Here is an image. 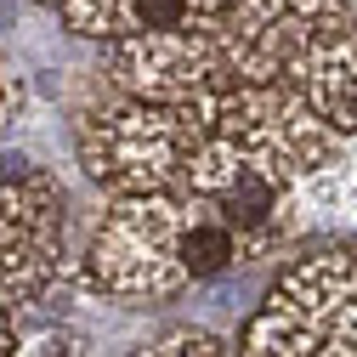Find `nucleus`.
I'll list each match as a JSON object with an SVG mask.
<instances>
[{
    "mask_svg": "<svg viewBox=\"0 0 357 357\" xmlns=\"http://www.w3.org/2000/svg\"><path fill=\"white\" fill-rule=\"evenodd\" d=\"M238 266V244L193 193L108 199L85 244L79 284L108 301H170Z\"/></svg>",
    "mask_w": 357,
    "mask_h": 357,
    "instance_id": "obj_1",
    "label": "nucleus"
},
{
    "mask_svg": "<svg viewBox=\"0 0 357 357\" xmlns=\"http://www.w3.org/2000/svg\"><path fill=\"white\" fill-rule=\"evenodd\" d=\"M204 137H210V97L137 102L114 91L79 119V165L108 199L176 193Z\"/></svg>",
    "mask_w": 357,
    "mask_h": 357,
    "instance_id": "obj_2",
    "label": "nucleus"
},
{
    "mask_svg": "<svg viewBox=\"0 0 357 357\" xmlns=\"http://www.w3.org/2000/svg\"><path fill=\"white\" fill-rule=\"evenodd\" d=\"M176 193H193L233 233L238 266L278 255L301 233V176L266 148L233 137V130H215V125L199 142V153L188 159V176Z\"/></svg>",
    "mask_w": 357,
    "mask_h": 357,
    "instance_id": "obj_3",
    "label": "nucleus"
},
{
    "mask_svg": "<svg viewBox=\"0 0 357 357\" xmlns=\"http://www.w3.org/2000/svg\"><path fill=\"white\" fill-rule=\"evenodd\" d=\"M238 357H357V244H324L284 266Z\"/></svg>",
    "mask_w": 357,
    "mask_h": 357,
    "instance_id": "obj_4",
    "label": "nucleus"
},
{
    "mask_svg": "<svg viewBox=\"0 0 357 357\" xmlns=\"http://www.w3.org/2000/svg\"><path fill=\"white\" fill-rule=\"evenodd\" d=\"M68 250V193L52 170L0 176V312H23L52 289Z\"/></svg>",
    "mask_w": 357,
    "mask_h": 357,
    "instance_id": "obj_5",
    "label": "nucleus"
},
{
    "mask_svg": "<svg viewBox=\"0 0 357 357\" xmlns=\"http://www.w3.org/2000/svg\"><path fill=\"white\" fill-rule=\"evenodd\" d=\"M97 74L119 97H137V102H199L233 85L221 29H170L142 40H114V46H102Z\"/></svg>",
    "mask_w": 357,
    "mask_h": 357,
    "instance_id": "obj_6",
    "label": "nucleus"
},
{
    "mask_svg": "<svg viewBox=\"0 0 357 357\" xmlns=\"http://www.w3.org/2000/svg\"><path fill=\"white\" fill-rule=\"evenodd\" d=\"M351 0H227L221 6V52L233 85H289L301 57Z\"/></svg>",
    "mask_w": 357,
    "mask_h": 357,
    "instance_id": "obj_7",
    "label": "nucleus"
},
{
    "mask_svg": "<svg viewBox=\"0 0 357 357\" xmlns=\"http://www.w3.org/2000/svg\"><path fill=\"white\" fill-rule=\"evenodd\" d=\"M289 85L335 137H357V0L318 34V46L301 57Z\"/></svg>",
    "mask_w": 357,
    "mask_h": 357,
    "instance_id": "obj_8",
    "label": "nucleus"
},
{
    "mask_svg": "<svg viewBox=\"0 0 357 357\" xmlns=\"http://www.w3.org/2000/svg\"><path fill=\"white\" fill-rule=\"evenodd\" d=\"M227 0H63V29L79 40H142V34H170V29H221Z\"/></svg>",
    "mask_w": 357,
    "mask_h": 357,
    "instance_id": "obj_9",
    "label": "nucleus"
},
{
    "mask_svg": "<svg viewBox=\"0 0 357 357\" xmlns=\"http://www.w3.org/2000/svg\"><path fill=\"white\" fill-rule=\"evenodd\" d=\"M137 357H233V346L215 329H204V324H176V329L153 335Z\"/></svg>",
    "mask_w": 357,
    "mask_h": 357,
    "instance_id": "obj_10",
    "label": "nucleus"
},
{
    "mask_svg": "<svg viewBox=\"0 0 357 357\" xmlns=\"http://www.w3.org/2000/svg\"><path fill=\"white\" fill-rule=\"evenodd\" d=\"M29 108V79H23V68H17V57L0 46V130H6L17 114Z\"/></svg>",
    "mask_w": 357,
    "mask_h": 357,
    "instance_id": "obj_11",
    "label": "nucleus"
},
{
    "mask_svg": "<svg viewBox=\"0 0 357 357\" xmlns=\"http://www.w3.org/2000/svg\"><path fill=\"white\" fill-rule=\"evenodd\" d=\"M12 357H74V346H68V335H34V340H17V351Z\"/></svg>",
    "mask_w": 357,
    "mask_h": 357,
    "instance_id": "obj_12",
    "label": "nucleus"
},
{
    "mask_svg": "<svg viewBox=\"0 0 357 357\" xmlns=\"http://www.w3.org/2000/svg\"><path fill=\"white\" fill-rule=\"evenodd\" d=\"M12 351H17V335H12V318L0 312V357H12Z\"/></svg>",
    "mask_w": 357,
    "mask_h": 357,
    "instance_id": "obj_13",
    "label": "nucleus"
},
{
    "mask_svg": "<svg viewBox=\"0 0 357 357\" xmlns=\"http://www.w3.org/2000/svg\"><path fill=\"white\" fill-rule=\"evenodd\" d=\"M46 6H63V0H46Z\"/></svg>",
    "mask_w": 357,
    "mask_h": 357,
    "instance_id": "obj_14",
    "label": "nucleus"
}]
</instances>
